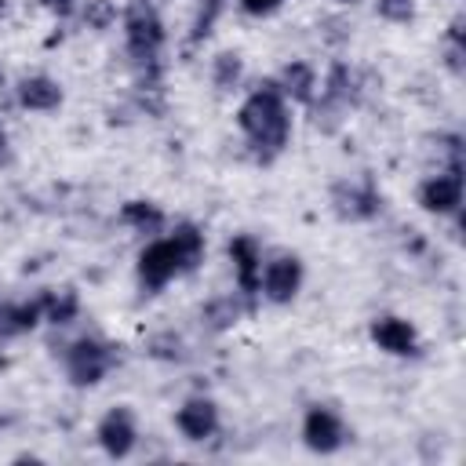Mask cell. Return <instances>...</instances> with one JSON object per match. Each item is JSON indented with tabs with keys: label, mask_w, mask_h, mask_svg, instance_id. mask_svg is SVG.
Returning a JSON list of instances; mask_svg holds the SVG:
<instances>
[{
	"label": "cell",
	"mask_w": 466,
	"mask_h": 466,
	"mask_svg": "<svg viewBox=\"0 0 466 466\" xmlns=\"http://www.w3.org/2000/svg\"><path fill=\"white\" fill-rule=\"evenodd\" d=\"M171 240H175V248H178V255H182L186 269L200 262V255H204V237L197 233V226H178Z\"/></svg>",
	"instance_id": "13"
},
{
	"label": "cell",
	"mask_w": 466,
	"mask_h": 466,
	"mask_svg": "<svg viewBox=\"0 0 466 466\" xmlns=\"http://www.w3.org/2000/svg\"><path fill=\"white\" fill-rule=\"evenodd\" d=\"M98 441H102V448H106L113 459L127 455L131 444H135V422H131V411H127V408H113V411L102 419V426H98Z\"/></svg>",
	"instance_id": "7"
},
{
	"label": "cell",
	"mask_w": 466,
	"mask_h": 466,
	"mask_svg": "<svg viewBox=\"0 0 466 466\" xmlns=\"http://www.w3.org/2000/svg\"><path fill=\"white\" fill-rule=\"evenodd\" d=\"M371 339H375L386 353H397V357L415 353V331H411V324H408V320L382 317V320H375V324H371Z\"/></svg>",
	"instance_id": "11"
},
{
	"label": "cell",
	"mask_w": 466,
	"mask_h": 466,
	"mask_svg": "<svg viewBox=\"0 0 466 466\" xmlns=\"http://www.w3.org/2000/svg\"><path fill=\"white\" fill-rule=\"evenodd\" d=\"M47 11H55V15H69V7H73V0H40Z\"/></svg>",
	"instance_id": "22"
},
{
	"label": "cell",
	"mask_w": 466,
	"mask_h": 466,
	"mask_svg": "<svg viewBox=\"0 0 466 466\" xmlns=\"http://www.w3.org/2000/svg\"><path fill=\"white\" fill-rule=\"evenodd\" d=\"M178 430L189 437V441H204V437H211L215 433V426H218V415H215V404L211 400H186L182 408H178Z\"/></svg>",
	"instance_id": "9"
},
{
	"label": "cell",
	"mask_w": 466,
	"mask_h": 466,
	"mask_svg": "<svg viewBox=\"0 0 466 466\" xmlns=\"http://www.w3.org/2000/svg\"><path fill=\"white\" fill-rule=\"evenodd\" d=\"M0 309H4V306H0Z\"/></svg>",
	"instance_id": "25"
},
{
	"label": "cell",
	"mask_w": 466,
	"mask_h": 466,
	"mask_svg": "<svg viewBox=\"0 0 466 466\" xmlns=\"http://www.w3.org/2000/svg\"><path fill=\"white\" fill-rule=\"evenodd\" d=\"M237 76H240V62H237L233 55H222V58H218V73H215V80L226 87V84L237 80Z\"/></svg>",
	"instance_id": "20"
},
{
	"label": "cell",
	"mask_w": 466,
	"mask_h": 466,
	"mask_svg": "<svg viewBox=\"0 0 466 466\" xmlns=\"http://www.w3.org/2000/svg\"><path fill=\"white\" fill-rule=\"evenodd\" d=\"M109 364H113L109 346H102V342H95V339H80V342L69 350V379H73L76 386L98 382Z\"/></svg>",
	"instance_id": "4"
},
{
	"label": "cell",
	"mask_w": 466,
	"mask_h": 466,
	"mask_svg": "<svg viewBox=\"0 0 466 466\" xmlns=\"http://www.w3.org/2000/svg\"><path fill=\"white\" fill-rule=\"evenodd\" d=\"M124 25H127V51H131V58L138 66H153L157 51L164 44V25H160L157 11L146 0H131Z\"/></svg>",
	"instance_id": "2"
},
{
	"label": "cell",
	"mask_w": 466,
	"mask_h": 466,
	"mask_svg": "<svg viewBox=\"0 0 466 466\" xmlns=\"http://www.w3.org/2000/svg\"><path fill=\"white\" fill-rule=\"evenodd\" d=\"M124 222H131V226H138L146 233H157L160 222H164V215L153 204H146V200H131V204H124Z\"/></svg>",
	"instance_id": "14"
},
{
	"label": "cell",
	"mask_w": 466,
	"mask_h": 466,
	"mask_svg": "<svg viewBox=\"0 0 466 466\" xmlns=\"http://www.w3.org/2000/svg\"><path fill=\"white\" fill-rule=\"evenodd\" d=\"M208 317H211V324H215V328H226V324L237 317V302H233V299H226V302H215V306L208 309Z\"/></svg>",
	"instance_id": "18"
},
{
	"label": "cell",
	"mask_w": 466,
	"mask_h": 466,
	"mask_svg": "<svg viewBox=\"0 0 466 466\" xmlns=\"http://www.w3.org/2000/svg\"><path fill=\"white\" fill-rule=\"evenodd\" d=\"M0 368H4V357H0Z\"/></svg>",
	"instance_id": "24"
},
{
	"label": "cell",
	"mask_w": 466,
	"mask_h": 466,
	"mask_svg": "<svg viewBox=\"0 0 466 466\" xmlns=\"http://www.w3.org/2000/svg\"><path fill=\"white\" fill-rule=\"evenodd\" d=\"M18 102H22L25 109H55V106L62 102V91H58V84L47 80V76H29V80L18 84Z\"/></svg>",
	"instance_id": "12"
},
{
	"label": "cell",
	"mask_w": 466,
	"mask_h": 466,
	"mask_svg": "<svg viewBox=\"0 0 466 466\" xmlns=\"http://www.w3.org/2000/svg\"><path fill=\"white\" fill-rule=\"evenodd\" d=\"M459 204H462V178H459V167L448 171V175H437V178H430V182L422 186V208H426V211L444 215V211H455Z\"/></svg>",
	"instance_id": "8"
},
{
	"label": "cell",
	"mask_w": 466,
	"mask_h": 466,
	"mask_svg": "<svg viewBox=\"0 0 466 466\" xmlns=\"http://www.w3.org/2000/svg\"><path fill=\"white\" fill-rule=\"evenodd\" d=\"M379 15L390 22H408L415 15V0H379Z\"/></svg>",
	"instance_id": "17"
},
{
	"label": "cell",
	"mask_w": 466,
	"mask_h": 466,
	"mask_svg": "<svg viewBox=\"0 0 466 466\" xmlns=\"http://www.w3.org/2000/svg\"><path fill=\"white\" fill-rule=\"evenodd\" d=\"M309 87H313V73H309V66L291 62V66L284 69V91L295 95L299 102H306V98H309Z\"/></svg>",
	"instance_id": "15"
},
{
	"label": "cell",
	"mask_w": 466,
	"mask_h": 466,
	"mask_svg": "<svg viewBox=\"0 0 466 466\" xmlns=\"http://www.w3.org/2000/svg\"><path fill=\"white\" fill-rule=\"evenodd\" d=\"M299 284H302V266H299V258H273V262L266 266V273H262V288H266V295H269L273 302H288V299L299 291Z\"/></svg>",
	"instance_id": "5"
},
{
	"label": "cell",
	"mask_w": 466,
	"mask_h": 466,
	"mask_svg": "<svg viewBox=\"0 0 466 466\" xmlns=\"http://www.w3.org/2000/svg\"><path fill=\"white\" fill-rule=\"evenodd\" d=\"M40 302H44V309H47V320H55V324H69V320L76 317V295H73V291L47 295V299H40Z\"/></svg>",
	"instance_id": "16"
},
{
	"label": "cell",
	"mask_w": 466,
	"mask_h": 466,
	"mask_svg": "<svg viewBox=\"0 0 466 466\" xmlns=\"http://www.w3.org/2000/svg\"><path fill=\"white\" fill-rule=\"evenodd\" d=\"M84 18H87L91 25H98V29H102V25H109V18H113V7H109V0H91Z\"/></svg>",
	"instance_id": "19"
},
{
	"label": "cell",
	"mask_w": 466,
	"mask_h": 466,
	"mask_svg": "<svg viewBox=\"0 0 466 466\" xmlns=\"http://www.w3.org/2000/svg\"><path fill=\"white\" fill-rule=\"evenodd\" d=\"M0 149H4V131H0Z\"/></svg>",
	"instance_id": "23"
},
{
	"label": "cell",
	"mask_w": 466,
	"mask_h": 466,
	"mask_svg": "<svg viewBox=\"0 0 466 466\" xmlns=\"http://www.w3.org/2000/svg\"><path fill=\"white\" fill-rule=\"evenodd\" d=\"M302 437H306V444H309L313 451H335L346 433H342V422H339L328 408H313V411L306 415Z\"/></svg>",
	"instance_id": "6"
},
{
	"label": "cell",
	"mask_w": 466,
	"mask_h": 466,
	"mask_svg": "<svg viewBox=\"0 0 466 466\" xmlns=\"http://www.w3.org/2000/svg\"><path fill=\"white\" fill-rule=\"evenodd\" d=\"M182 269H186V262H182L175 240H157V244H149V248L142 251V258H138V277H142V284H146L149 291H160V288H164L175 273H182Z\"/></svg>",
	"instance_id": "3"
},
{
	"label": "cell",
	"mask_w": 466,
	"mask_h": 466,
	"mask_svg": "<svg viewBox=\"0 0 466 466\" xmlns=\"http://www.w3.org/2000/svg\"><path fill=\"white\" fill-rule=\"evenodd\" d=\"M229 258H233V266H237L240 291L255 295V291H258V266H262L255 240H251V237H233V240H229Z\"/></svg>",
	"instance_id": "10"
},
{
	"label": "cell",
	"mask_w": 466,
	"mask_h": 466,
	"mask_svg": "<svg viewBox=\"0 0 466 466\" xmlns=\"http://www.w3.org/2000/svg\"><path fill=\"white\" fill-rule=\"evenodd\" d=\"M244 7H248L251 15H269V11L280 7V0H244Z\"/></svg>",
	"instance_id": "21"
},
{
	"label": "cell",
	"mask_w": 466,
	"mask_h": 466,
	"mask_svg": "<svg viewBox=\"0 0 466 466\" xmlns=\"http://www.w3.org/2000/svg\"><path fill=\"white\" fill-rule=\"evenodd\" d=\"M240 127L251 138V146L266 157L280 153L288 142V113H284V98L277 84H262L244 106H240Z\"/></svg>",
	"instance_id": "1"
}]
</instances>
